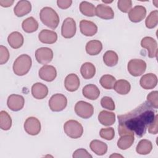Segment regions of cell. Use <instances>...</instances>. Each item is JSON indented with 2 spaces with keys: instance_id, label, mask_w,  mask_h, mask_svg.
I'll return each instance as SVG.
<instances>
[{
  "instance_id": "obj_1",
  "label": "cell",
  "mask_w": 158,
  "mask_h": 158,
  "mask_svg": "<svg viewBox=\"0 0 158 158\" xmlns=\"http://www.w3.org/2000/svg\"><path fill=\"white\" fill-rule=\"evenodd\" d=\"M156 112L146 101L131 111L118 115V132L120 136L135 133L138 137L145 135L155 118Z\"/></svg>"
},
{
  "instance_id": "obj_2",
  "label": "cell",
  "mask_w": 158,
  "mask_h": 158,
  "mask_svg": "<svg viewBox=\"0 0 158 158\" xmlns=\"http://www.w3.org/2000/svg\"><path fill=\"white\" fill-rule=\"evenodd\" d=\"M40 20L48 27L54 30L59 23V17L57 13L50 7H44L40 12Z\"/></svg>"
},
{
  "instance_id": "obj_3",
  "label": "cell",
  "mask_w": 158,
  "mask_h": 158,
  "mask_svg": "<svg viewBox=\"0 0 158 158\" xmlns=\"http://www.w3.org/2000/svg\"><path fill=\"white\" fill-rule=\"evenodd\" d=\"M32 64L31 58L27 54L19 56L13 64V71L18 76L26 75L30 70Z\"/></svg>"
},
{
  "instance_id": "obj_4",
  "label": "cell",
  "mask_w": 158,
  "mask_h": 158,
  "mask_svg": "<svg viewBox=\"0 0 158 158\" xmlns=\"http://www.w3.org/2000/svg\"><path fill=\"white\" fill-rule=\"evenodd\" d=\"M65 133L71 138H80L83 133V128L81 124L77 120H69L64 125Z\"/></svg>"
},
{
  "instance_id": "obj_5",
  "label": "cell",
  "mask_w": 158,
  "mask_h": 158,
  "mask_svg": "<svg viewBox=\"0 0 158 158\" xmlns=\"http://www.w3.org/2000/svg\"><path fill=\"white\" fill-rule=\"evenodd\" d=\"M67 105V98L60 93L54 94L49 100V107L53 112H60L66 107Z\"/></svg>"
},
{
  "instance_id": "obj_6",
  "label": "cell",
  "mask_w": 158,
  "mask_h": 158,
  "mask_svg": "<svg viewBox=\"0 0 158 158\" xmlns=\"http://www.w3.org/2000/svg\"><path fill=\"white\" fill-rule=\"evenodd\" d=\"M128 72L133 77H139L143 75L146 69V63L139 59H131L127 65Z\"/></svg>"
},
{
  "instance_id": "obj_7",
  "label": "cell",
  "mask_w": 158,
  "mask_h": 158,
  "mask_svg": "<svg viewBox=\"0 0 158 158\" xmlns=\"http://www.w3.org/2000/svg\"><path fill=\"white\" fill-rule=\"evenodd\" d=\"M75 112L80 117L87 119L93 115L94 107L92 104L87 102L80 101L75 104Z\"/></svg>"
},
{
  "instance_id": "obj_8",
  "label": "cell",
  "mask_w": 158,
  "mask_h": 158,
  "mask_svg": "<svg viewBox=\"0 0 158 158\" xmlns=\"http://www.w3.org/2000/svg\"><path fill=\"white\" fill-rule=\"evenodd\" d=\"M77 26L76 22L71 17L66 18L62 25L61 35L65 38H71L76 33Z\"/></svg>"
},
{
  "instance_id": "obj_9",
  "label": "cell",
  "mask_w": 158,
  "mask_h": 158,
  "mask_svg": "<svg viewBox=\"0 0 158 158\" xmlns=\"http://www.w3.org/2000/svg\"><path fill=\"white\" fill-rule=\"evenodd\" d=\"M25 131L30 135L35 136L40 133L41 128L40 120L35 117H30L24 122Z\"/></svg>"
},
{
  "instance_id": "obj_10",
  "label": "cell",
  "mask_w": 158,
  "mask_h": 158,
  "mask_svg": "<svg viewBox=\"0 0 158 158\" xmlns=\"http://www.w3.org/2000/svg\"><path fill=\"white\" fill-rule=\"evenodd\" d=\"M52 50L47 47L40 48L35 51V58L36 61L43 65H46L51 62L53 59Z\"/></svg>"
},
{
  "instance_id": "obj_11",
  "label": "cell",
  "mask_w": 158,
  "mask_h": 158,
  "mask_svg": "<svg viewBox=\"0 0 158 158\" xmlns=\"http://www.w3.org/2000/svg\"><path fill=\"white\" fill-rule=\"evenodd\" d=\"M142 48L146 49L148 51V57L150 58L157 57V43L156 40L150 36H145L141 41Z\"/></svg>"
},
{
  "instance_id": "obj_12",
  "label": "cell",
  "mask_w": 158,
  "mask_h": 158,
  "mask_svg": "<svg viewBox=\"0 0 158 158\" xmlns=\"http://www.w3.org/2000/svg\"><path fill=\"white\" fill-rule=\"evenodd\" d=\"M40 78L48 82L52 81L57 77V70L56 68L50 65H44L40 68L38 72Z\"/></svg>"
},
{
  "instance_id": "obj_13",
  "label": "cell",
  "mask_w": 158,
  "mask_h": 158,
  "mask_svg": "<svg viewBox=\"0 0 158 158\" xmlns=\"http://www.w3.org/2000/svg\"><path fill=\"white\" fill-rule=\"evenodd\" d=\"M25 104V99L21 95L12 94L10 95L7 100V107L12 111L21 110Z\"/></svg>"
},
{
  "instance_id": "obj_14",
  "label": "cell",
  "mask_w": 158,
  "mask_h": 158,
  "mask_svg": "<svg viewBox=\"0 0 158 158\" xmlns=\"http://www.w3.org/2000/svg\"><path fill=\"white\" fill-rule=\"evenodd\" d=\"M146 9L143 6H135L128 12V18L133 23L142 21L146 17Z\"/></svg>"
},
{
  "instance_id": "obj_15",
  "label": "cell",
  "mask_w": 158,
  "mask_h": 158,
  "mask_svg": "<svg viewBox=\"0 0 158 158\" xmlns=\"http://www.w3.org/2000/svg\"><path fill=\"white\" fill-rule=\"evenodd\" d=\"M80 29L81 33L86 36H93L98 31L97 25L94 22L86 20H81L80 22Z\"/></svg>"
},
{
  "instance_id": "obj_16",
  "label": "cell",
  "mask_w": 158,
  "mask_h": 158,
  "mask_svg": "<svg viewBox=\"0 0 158 158\" xmlns=\"http://www.w3.org/2000/svg\"><path fill=\"white\" fill-rule=\"evenodd\" d=\"M140 86L145 89H151L155 88L157 84V77L152 73H149L141 77L139 80Z\"/></svg>"
},
{
  "instance_id": "obj_17",
  "label": "cell",
  "mask_w": 158,
  "mask_h": 158,
  "mask_svg": "<svg viewBox=\"0 0 158 158\" xmlns=\"http://www.w3.org/2000/svg\"><path fill=\"white\" fill-rule=\"evenodd\" d=\"M31 10V4L30 1L27 0L19 1L14 8V12L17 17H23Z\"/></svg>"
},
{
  "instance_id": "obj_18",
  "label": "cell",
  "mask_w": 158,
  "mask_h": 158,
  "mask_svg": "<svg viewBox=\"0 0 158 158\" xmlns=\"http://www.w3.org/2000/svg\"><path fill=\"white\" fill-rule=\"evenodd\" d=\"M96 15L104 20H109L114 17V12L110 6L99 4L96 7Z\"/></svg>"
},
{
  "instance_id": "obj_19",
  "label": "cell",
  "mask_w": 158,
  "mask_h": 158,
  "mask_svg": "<svg viewBox=\"0 0 158 158\" xmlns=\"http://www.w3.org/2000/svg\"><path fill=\"white\" fill-rule=\"evenodd\" d=\"M80 79L75 73L68 75L64 80V86L65 89L69 92L77 91L80 86Z\"/></svg>"
},
{
  "instance_id": "obj_20",
  "label": "cell",
  "mask_w": 158,
  "mask_h": 158,
  "mask_svg": "<svg viewBox=\"0 0 158 158\" xmlns=\"http://www.w3.org/2000/svg\"><path fill=\"white\" fill-rule=\"evenodd\" d=\"M31 94L36 99H43L48 94V88L44 84L35 83L31 86Z\"/></svg>"
},
{
  "instance_id": "obj_21",
  "label": "cell",
  "mask_w": 158,
  "mask_h": 158,
  "mask_svg": "<svg viewBox=\"0 0 158 158\" xmlns=\"http://www.w3.org/2000/svg\"><path fill=\"white\" fill-rule=\"evenodd\" d=\"M38 39L43 43L51 44L56 42L57 35L54 31L44 29L39 33Z\"/></svg>"
},
{
  "instance_id": "obj_22",
  "label": "cell",
  "mask_w": 158,
  "mask_h": 158,
  "mask_svg": "<svg viewBox=\"0 0 158 158\" xmlns=\"http://www.w3.org/2000/svg\"><path fill=\"white\" fill-rule=\"evenodd\" d=\"M82 93L86 98L90 100H96L100 95V91L96 85L88 84L83 88Z\"/></svg>"
},
{
  "instance_id": "obj_23",
  "label": "cell",
  "mask_w": 158,
  "mask_h": 158,
  "mask_svg": "<svg viewBox=\"0 0 158 158\" xmlns=\"http://www.w3.org/2000/svg\"><path fill=\"white\" fill-rule=\"evenodd\" d=\"M7 42L13 49H19L22 46L24 38L23 35L19 31L12 32L7 37Z\"/></svg>"
},
{
  "instance_id": "obj_24",
  "label": "cell",
  "mask_w": 158,
  "mask_h": 158,
  "mask_svg": "<svg viewBox=\"0 0 158 158\" xmlns=\"http://www.w3.org/2000/svg\"><path fill=\"white\" fill-rule=\"evenodd\" d=\"M98 120L104 126H110L115 122V114L107 110H102L98 115Z\"/></svg>"
},
{
  "instance_id": "obj_25",
  "label": "cell",
  "mask_w": 158,
  "mask_h": 158,
  "mask_svg": "<svg viewBox=\"0 0 158 158\" xmlns=\"http://www.w3.org/2000/svg\"><path fill=\"white\" fill-rule=\"evenodd\" d=\"M91 150L98 156L104 155L107 151V145L104 142L100 140L94 139L89 144Z\"/></svg>"
},
{
  "instance_id": "obj_26",
  "label": "cell",
  "mask_w": 158,
  "mask_h": 158,
  "mask_svg": "<svg viewBox=\"0 0 158 158\" xmlns=\"http://www.w3.org/2000/svg\"><path fill=\"white\" fill-rule=\"evenodd\" d=\"M85 49L86 53L89 55L96 56L102 49V43L99 40H91L86 43Z\"/></svg>"
},
{
  "instance_id": "obj_27",
  "label": "cell",
  "mask_w": 158,
  "mask_h": 158,
  "mask_svg": "<svg viewBox=\"0 0 158 158\" xmlns=\"http://www.w3.org/2000/svg\"><path fill=\"white\" fill-rule=\"evenodd\" d=\"M39 27L38 22L33 17H30L25 19L22 23L23 30L28 33L36 31Z\"/></svg>"
},
{
  "instance_id": "obj_28",
  "label": "cell",
  "mask_w": 158,
  "mask_h": 158,
  "mask_svg": "<svg viewBox=\"0 0 158 158\" xmlns=\"http://www.w3.org/2000/svg\"><path fill=\"white\" fill-rule=\"evenodd\" d=\"M80 73L84 79H91L96 73V67L91 62H85L81 66Z\"/></svg>"
},
{
  "instance_id": "obj_29",
  "label": "cell",
  "mask_w": 158,
  "mask_h": 158,
  "mask_svg": "<svg viewBox=\"0 0 158 158\" xmlns=\"http://www.w3.org/2000/svg\"><path fill=\"white\" fill-rule=\"evenodd\" d=\"M134 134H127L120 136L117 141V146L122 150H126L130 148L135 141Z\"/></svg>"
},
{
  "instance_id": "obj_30",
  "label": "cell",
  "mask_w": 158,
  "mask_h": 158,
  "mask_svg": "<svg viewBox=\"0 0 158 158\" xmlns=\"http://www.w3.org/2000/svg\"><path fill=\"white\" fill-rule=\"evenodd\" d=\"M114 89L119 94L125 95L128 94L131 89L130 83L126 80L121 79L115 81Z\"/></svg>"
},
{
  "instance_id": "obj_31",
  "label": "cell",
  "mask_w": 158,
  "mask_h": 158,
  "mask_svg": "<svg viewBox=\"0 0 158 158\" xmlns=\"http://www.w3.org/2000/svg\"><path fill=\"white\" fill-rule=\"evenodd\" d=\"M152 149V143L146 139L140 140L136 148V151L141 155H146L149 154Z\"/></svg>"
},
{
  "instance_id": "obj_32",
  "label": "cell",
  "mask_w": 158,
  "mask_h": 158,
  "mask_svg": "<svg viewBox=\"0 0 158 158\" xmlns=\"http://www.w3.org/2000/svg\"><path fill=\"white\" fill-rule=\"evenodd\" d=\"M103 61L107 66L114 67L118 63V55L114 51H107L103 55Z\"/></svg>"
},
{
  "instance_id": "obj_33",
  "label": "cell",
  "mask_w": 158,
  "mask_h": 158,
  "mask_svg": "<svg viewBox=\"0 0 158 158\" xmlns=\"http://www.w3.org/2000/svg\"><path fill=\"white\" fill-rule=\"evenodd\" d=\"M80 10L81 14L87 17L96 15V8L94 6L87 1H82L80 4Z\"/></svg>"
},
{
  "instance_id": "obj_34",
  "label": "cell",
  "mask_w": 158,
  "mask_h": 158,
  "mask_svg": "<svg viewBox=\"0 0 158 158\" xmlns=\"http://www.w3.org/2000/svg\"><path fill=\"white\" fill-rule=\"evenodd\" d=\"M12 127V118L10 115L4 110L0 112V128L3 130H9Z\"/></svg>"
},
{
  "instance_id": "obj_35",
  "label": "cell",
  "mask_w": 158,
  "mask_h": 158,
  "mask_svg": "<svg viewBox=\"0 0 158 158\" xmlns=\"http://www.w3.org/2000/svg\"><path fill=\"white\" fill-rule=\"evenodd\" d=\"M115 81V78L109 74L102 75L99 80V83L102 87L106 89H111L114 88Z\"/></svg>"
},
{
  "instance_id": "obj_36",
  "label": "cell",
  "mask_w": 158,
  "mask_h": 158,
  "mask_svg": "<svg viewBox=\"0 0 158 158\" xmlns=\"http://www.w3.org/2000/svg\"><path fill=\"white\" fill-rule=\"evenodd\" d=\"M158 23V10H154L152 11L147 17L145 20L146 27L149 29L154 28Z\"/></svg>"
},
{
  "instance_id": "obj_37",
  "label": "cell",
  "mask_w": 158,
  "mask_h": 158,
  "mask_svg": "<svg viewBox=\"0 0 158 158\" xmlns=\"http://www.w3.org/2000/svg\"><path fill=\"white\" fill-rule=\"evenodd\" d=\"M100 136L106 140H112L115 136L114 129L112 127L101 128L99 131Z\"/></svg>"
},
{
  "instance_id": "obj_38",
  "label": "cell",
  "mask_w": 158,
  "mask_h": 158,
  "mask_svg": "<svg viewBox=\"0 0 158 158\" xmlns=\"http://www.w3.org/2000/svg\"><path fill=\"white\" fill-rule=\"evenodd\" d=\"M147 102L154 109L158 108V92L153 91L149 93L147 96Z\"/></svg>"
},
{
  "instance_id": "obj_39",
  "label": "cell",
  "mask_w": 158,
  "mask_h": 158,
  "mask_svg": "<svg viewBox=\"0 0 158 158\" xmlns=\"http://www.w3.org/2000/svg\"><path fill=\"white\" fill-rule=\"evenodd\" d=\"M117 7L121 12L127 13L131 9L132 1L131 0H118Z\"/></svg>"
},
{
  "instance_id": "obj_40",
  "label": "cell",
  "mask_w": 158,
  "mask_h": 158,
  "mask_svg": "<svg viewBox=\"0 0 158 158\" xmlns=\"http://www.w3.org/2000/svg\"><path fill=\"white\" fill-rule=\"evenodd\" d=\"M101 106L106 109L114 110L115 109V103L113 99L109 96H104L101 99Z\"/></svg>"
},
{
  "instance_id": "obj_41",
  "label": "cell",
  "mask_w": 158,
  "mask_h": 158,
  "mask_svg": "<svg viewBox=\"0 0 158 158\" xmlns=\"http://www.w3.org/2000/svg\"><path fill=\"white\" fill-rule=\"evenodd\" d=\"M9 52L7 48L3 45L0 46V64H6L9 59Z\"/></svg>"
},
{
  "instance_id": "obj_42",
  "label": "cell",
  "mask_w": 158,
  "mask_h": 158,
  "mask_svg": "<svg viewBox=\"0 0 158 158\" xmlns=\"http://www.w3.org/2000/svg\"><path fill=\"white\" fill-rule=\"evenodd\" d=\"M72 157L73 158H91L92 156L85 149L80 148L77 149L73 152Z\"/></svg>"
},
{
  "instance_id": "obj_43",
  "label": "cell",
  "mask_w": 158,
  "mask_h": 158,
  "mask_svg": "<svg viewBox=\"0 0 158 158\" xmlns=\"http://www.w3.org/2000/svg\"><path fill=\"white\" fill-rule=\"evenodd\" d=\"M158 115L156 114L155 115L154 120L152 121V122L149 125L148 129V132L151 134L153 135H156L158 133Z\"/></svg>"
},
{
  "instance_id": "obj_44",
  "label": "cell",
  "mask_w": 158,
  "mask_h": 158,
  "mask_svg": "<svg viewBox=\"0 0 158 158\" xmlns=\"http://www.w3.org/2000/svg\"><path fill=\"white\" fill-rule=\"evenodd\" d=\"M72 4V1L71 0H57V6L62 9H66L70 7Z\"/></svg>"
},
{
  "instance_id": "obj_45",
  "label": "cell",
  "mask_w": 158,
  "mask_h": 158,
  "mask_svg": "<svg viewBox=\"0 0 158 158\" xmlns=\"http://www.w3.org/2000/svg\"><path fill=\"white\" fill-rule=\"evenodd\" d=\"M14 2L13 0H0V5L3 7H10Z\"/></svg>"
},
{
  "instance_id": "obj_46",
  "label": "cell",
  "mask_w": 158,
  "mask_h": 158,
  "mask_svg": "<svg viewBox=\"0 0 158 158\" xmlns=\"http://www.w3.org/2000/svg\"><path fill=\"white\" fill-rule=\"evenodd\" d=\"M123 157L122 156H121L120 154H112V155H111L110 156V157Z\"/></svg>"
},
{
  "instance_id": "obj_47",
  "label": "cell",
  "mask_w": 158,
  "mask_h": 158,
  "mask_svg": "<svg viewBox=\"0 0 158 158\" xmlns=\"http://www.w3.org/2000/svg\"><path fill=\"white\" fill-rule=\"evenodd\" d=\"M158 1L156 0V1H153V3H156L155 4V6L156 7H157V2Z\"/></svg>"
}]
</instances>
